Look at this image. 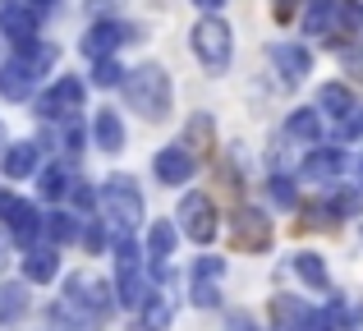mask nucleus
I'll use <instances>...</instances> for the list:
<instances>
[{
	"instance_id": "nucleus-1",
	"label": "nucleus",
	"mask_w": 363,
	"mask_h": 331,
	"mask_svg": "<svg viewBox=\"0 0 363 331\" xmlns=\"http://www.w3.org/2000/svg\"><path fill=\"white\" fill-rule=\"evenodd\" d=\"M55 64V46H23L18 55H9L0 64V97L5 101H28L37 92V79Z\"/></svg>"
},
{
	"instance_id": "nucleus-2",
	"label": "nucleus",
	"mask_w": 363,
	"mask_h": 331,
	"mask_svg": "<svg viewBox=\"0 0 363 331\" xmlns=\"http://www.w3.org/2000/svg\"><path fill=\"white\" fill-rule=\"evenodd\" d=\"M124 97L143 120H166L170 116V74L161 64H138L124 74Z\"/></svg>"
},
{
	"instance_id": "nucleus-3",
	"label": "nucleus",
	"mask_w": 363,
	"mask_h": 331,
	"mask_svg": "<svg viewBox=\"0 0 363 331\" xmlns=\"http://www.w3.org/2000/svg\"><path fill=\"white\" fill-rule=\"evenodd\" d=\"M101 207H106V225H116V240L143 225V193L129 175H111L101 184Z\"/></svg>"
},
{
	"instance_id": "nucleus-4",
	"label": "nucleus",
	"mask_w": 363,
	"mask_h": 331,
	"mask_svg": "<svg viewBox=\"0 0 363 331\" xmlns=\"http://www.w3.org/2000/svg\"><path fill=\"white\" fill-rule=\"evenodd\" d=\"M116 271H120V281H116L120 304L124 308H143L152 295H147V276H143V253H138V244H133L129 235L116 240Z\"/></svg>"
},
{
	"instance_id": "nucleus-5",
	"label": "nucleus",
	"mask_w": 363,
	"mask_h": 331,
	"mask_svg": "<svg viewBox=\"0 0 363 331\" xmlns=\"http://www.w3.org/2000/svg\"><path fill=\"white\" fill-rule=\"evenodd\" d=\"M189 42H194L198 60H203L207 69H216V74H221L225 64H230V23H225V18H216V14L198 18V23H194V33H189Z\"/></svg>"
},
{
	"instance_id": "nucleus-6",
	"label": "nucleus",
	"mask_w": 363,
	"mask_h": 331,
	"mask_svg": "<svg viewBox=\"0 0 363 331\" xmlns=\"http://www.w3.org/2000/svg\"><path fill=\"white\" fill-rule=\"evenodd\" d=\"M65 304H69L74 313H83V318H101L111 308V286L101 276L79 271V276H69V286H65Z\"/></svg>"
},
{
	"instance_id": "nucleus-7",
	"label": "nucleus",
	"mask_w": 363,
	"mask_h": 331,
	"mask_svg": "<svg viewBox=\"0 0 363 331\" xmlns=\"http://www.w3.org/2000/svg\"><path fill=\"white\" fill-rule=\"evenodd\" d=\"M179 225H184V235L194 244H207L216 235V207H212V198L207 193H184V203H179Z\"/></svg>"
},
{
	"instance_id": "nucleus-8",
	"label": "nucleus",
	"mask_w": 363,
	"mask_h": 331,
	"mask_svg": "<svg viewBox=\"0 0 363 331\" xmlns=\"http://www.w3.org/2000/svg\"><path fill=\"white\" fill-rule=\"evenodd\" d=\"M79 101H83V83L79 79H55L51 88L37 97V116L42 120H69V116H79Z\"/></svg>"
},
{
	"instance_id": "nucleus-9",
	"label": "nucleus",
	"mask_w": 363,
	"mask_h": 331,
	"mask_svg": "<svg viewBox=\"0 0 363 331\" xmlns=\"http://www.w3.org/2000/svg\"><path fill=\"white\" fill-rule=\"evenodd\" d=\"M0 216L9 221L14 240H23V244H33L37 230H46V216L37 212V203H28V198H9V193H5V203H0Z\"/></svg>"
},
{
	"instance_id": "nucleus-10",
	"label": "nucleus",
	"mask_w": 363,
	"mask_h": 331,
	"mask_svg": "<svg viewBox=\"0 0 363 331\" xmlns=\"http://www.w3.org/2000/svg\"><path fill=\"white\" fill-rule=\"evenodd\" d=\"M124 42H129V28H124V23H111V18H106V23H92V28H88V37H83V51H88L92 60H116V51H120Z\"/></svg>"
},
{
	"instance_id": "nucleus-11",
	"label": "nucleus",
	"mask_w": 363,
	"mask_h": 331,
	"mask_svg": "<svg viewBox=\"0 0 363 331\" xmlns=\"http://www.w3.org/2000/svg\"><path fill=\"white\" fill-rule=\"evenodd\" d=\"M221 276H225V258H198L194 262V304L198 308H216Z\"/></svg>"
},
{
	"instance_id": "nucleus-12",
	"label": "nucleus",
	"mask_w": 363,
	"mask_h": 331,
	"mask_svg": "<svg viewBox=\"0 0 363 331\" xmlns=\"http://www.w3.org/2000/svg\"><path fill=\"white\" fill-rule=\"evenodd\" d=\"M0 37H9L18 51H23V46H33L37 42V9L5 5V9H0Z\"/></svg>"
},
{
	"instance_id": "nucleus-13",
	"label": "nucleus",
	"mask_w": 363,
	"mask_h": 331,
	"mask_svg": "<svg viewBox=\"0 0 363 331\" xmlns=\"http://www.w3.org/2000/svg\"><path fill=\"white\" fill-rule=\"evenodd\" d=\"M272 64L281 69L285 83H303V79H308V69H313L308 51H303V46H294V42H276L272 46Z\"/></svg>"
},
{
	"instance_id": "nucleus-14",
	"label": "nucleus",
	"mask_w": 363,
	"mask_h": 331,
	"mask_svg": "<svg viewBox=\"0 0 363 331\" xmlns=\"http://www.w3.org/2000/svg\"><path fill=\"white\" fill-rule=\"evenodd\" d=\"M152 170H157V179H161V184H184V179L194 175V157L184 152V143L161 147V152H157V162H152Z\"/></svg>"
},
{
	"instance_id": "nucleus-15",
	"label": "nucleus",
	"mask_w": 363,
	"mask_h": 331,
	"mask_svg": "<svg viewBox=\"0 0 363 331\" xmlns=\"http://www.w3.org/2000/svg\"><path fill=\"white\" fill-rule=\"evenodd\" d=\"M230 235H235L240 249H267V244H272V225H267V216L248 212V207L230 221Z\"/></svg>"
},
{
	"instance_id": "nucleus-16",
	"label": "nucleus",
	"mask_w": 363,
	"mask_h": 331,
	"mask_svg": "<svg viewBox=\"0 0 363 331\" xmlns=\"http://www.w3.org/2000/svg\"><path fill=\"white\" fill-rule=\"evenodd\" d=\"M170 318H175V295H170V290H152V299L143 304L138 331H166Z\"/></svg>"
},
{
	"instance_id": "nucleus-17",
	"label": "nucleus",
	"mask_w": 363,
	"mask_h": 331,
	"mask_svg": "<svg viewBox=\"0 0 363 331\" xmlns=\"http://www.w3.org/2000/svg\"><path fill=\"white\" fill-rule=\"evenodd\" d=\"M340 170H345V152H336V147H318V152L303 162L299 175L303 179H336Z\"/></svg>"
},
{
	"instance_id": "nucleus-18",
	"label": "nucleus",
	"mask_w": 363,
	"mask_h": 331,
	"mask_svg": "<svg viewBox=\"0 0 363 331\" xmlns=\"http://www.w3.org/2000/svg\"><path fill=\"white\" fill-rule=\"evenodd\" d=\"M55 271H60V258H55V249H46V244H42V249H28V253H23V276H28V281L46 286Z\"/></svg>"
},
{
	"instance_id": "nucleus-19",
	"label": "nucleus",
	"mask_w": 363,
	"mask_h": 331,
	"mask_svg": "<svg viewBox=\"0 0 363 331\" xmlns=\"http://www.w3.org/2000/svg\"><path fill=\"white\" fill-rule=\"evenodd\" d=\"M92 138H97V147H106V152H120L124 147V120L116 111H97V120H92Z\"/></svg>"
},
{
	"instance_id": "nucleus-20",
	"label": "nucleus",
	"mask_w": 363,
	"mask_h": 331,
	"mask_svg": "<svg viewBox=\"0 0 363 331\" xmlns=\"http://www.w3.org/2000/svg\"><path fill=\"white\" fill-rule=\"evenodd\" d=\"M175 240H179V230L170 221H152L147 225V258L152 262H166L170 253H175Z\"/></svg>"
},
{
	"instance_id": "nucleus-21",
	"label": "nucleus",
	"mask_w": 363,
	"mask_h": 331,
	"mask_svg": "<svg viewBox=\"0 0 363 331\" xmlns=\"http://www.w3.org/2000/svg\"><path fill=\"white\" fill-rule=\"evenodd\" d=\"M318 106L331 111L336 120H350V116L359 111V106H354V92H350L345 83H327V88H322V97H318Z\"/></svg>"
},
{
	"instance_id": "nucleus-22",
	"label": "nucleus",
	"mask_w": 363,
	"mask_h": 331,
	"mask_svg": "<svg viewBox=\"0 0 363 331\" xmlns=\"http://www.w3.org/2000/svg\"><path fill=\"white\" fill-rule=\"evenodd\" d=\"M0 170H5L9 179L33 175V170H37V143H14V147L5 152V162H0Z\"/></svg>"
},
{
	"instance_id": "nucleus-23",
	"label": "nucleus",
	"mask_w": 363,
	"mask_h": 331,
	"mask_svg": "<svg viewBox=\"0 0 363 331\" xmlns=\"http://www.w3.org/2000/svg\"><path fill=\"white\" fill-rule=\"evenodd\" d=\"M294 276H299L303 286H313V290H327L331 286V276H327V267H322L318 253H294Z\"/></svg>"
},
{
	"instance_id": "nucleus-24",
	"label": "nucleus",
	"mask_w": 363,
	"mask_h": 331,
	"mask_svg": "<svg viewBox=\"0 0 363 331\" xmlns=\"http://www.w3.org/2000/svg\"><path fill=\"white\" fill-rule=\"evenodd\" d=\"M285 129H290V138H299V143H318L322 138V116L318 111H294Z\"/></svg>"
},
{
	"instance_id": "nucleus-25",
	"label": "nucleus",
	"mask_w": 363,
	"mask_h": 331,
	"mask_svg": "<svg viewBox=\"0 0 363 331\" xmlns=\"http://www.w3.org/2000/svg\"><path fill=\"white\" fill-rule=\"evenodd\" d=\"M79 225L83 221H74L69 212H51L46 216V240L51 244H69V240H79Z\"/></svg>"
},
{
	"instance_id": "nucleus-26",
	"label": "nucleus",
	"mask_w": 363,
	"mask_h": 331,
	"mask_svg": "<svg viewBox=\"0 0 363 331\" xmlns=\"http://www.w3.org/2000/svg\"><path fill=\"white\" fill-rule=\"evenodd\" d=\"M28 308V295H23V286H0V327H9L18 313Z\"/></svg>"
},
{
	"instance_id": "nucleus-27",
	"label": "nucleus",
	"mask_w": 363,
	"mask_h": 331,
	"mask_svg": "<svg viewBox=\"0 0 363 331\" xmlns=\"http://www.w3.org/2000/svg\"><path fill=\"white\" fill-rule=\"evenodd\" d=\"M37 184H42V198H60L65 189H69V170L65 166H46L42 175H37Z\"/></svg>"
},
{
	"instance_id": "nucleus-28",
	"label": "nucleus",
	"mask_w": 363,
	"mask_h": 331,
	"mask_svg": "<svg viewBox=\"0 0 363 331\" xmlns=\"http://www.w3.org/2000/svg\"><path fill=\"white\" fill-rule=\"evenodd\" d=\"M336 23L345 28V33H359L363 28V5L359 0H336Z\"/></svg>"
},
{
	"instance_id": "nucleus-29",
	"label": "nucleus",
	"mask_w": 363,
	"mask_h": 331,
	"mask_svg": "<svg viewBox=\"0 0 363 331\" xmlns=\"http://www.w3.org/2000/svg\"><path fill=\"white\" fill-rule=\"evenodd\" d=\"M92 83L97 88H116V83H124V69L116 60H97V69H92Z\"/></svg>"
},
{
	"instance_id": "nucleus-30",
	"label": "nucleus",
	"mask_w": 363,
	"mask_h": 331,
	"mask_svg": "<svg viewBox=\"0 0 363 331\" xmlns=\"http://www.w3.org/2000/svg\"><path fill=\"white\" fill-rule=\"evenodd\" d=\"M359 212H363V193H354V189L331 203V216H359Z\"/></svg>"
},
{
	"instance_id": "nucleus-31",
	"label": "nucleus",
	"mask_w": 363,
	"mask_h": 331,
	"mask_svg": "<svg viewBox=\"0 0 363 331\" xmlns=\"http://www.w3.org/2000/svg\"><path fill=\"white\" fill-rule=\"evenodd\" d=\"M65 147H69V152H79V147H83V120L79 116L65 120Z\"/></svg>"
},
{
	"instance_id": "nucleus-32",
	"label": "nucleus",
	"mask_w": 363,
	"mask_h": 331,
	"mask_svg": "<svg viewBox=\"0 0 363 331\" xmlns=\"http://www.w3.org/2000/svg\"><path fill=\"white\" fill-rule=\"evenodd\" d=\"M272 198L281 207H294V189H290V179H272Z\"/></svg>"
},
{
	"instance_id": "nucleus-33",
	"label": "nucleus",
	"mask_w": 363,
	"mask_h": 331,
	"mask_svg": "<svg viewBox=\"0 0 363 331\" xmlns=\"http://www.w3.org/2000/svg\"><path fill=\"white\" fill-rule=\"evenodd\" d=\"M225 331H257V322L248 313H230V322H225Z\"/></svg>"
},
{
	"instance_id": "nucleus-34",
	"label": "nucleus",
	"mask_w": 363,
	"mask_h": 331,
	"mask_svg": "<svg viewBox=\"0 0 363 331\" xmlns=\"http://www.w3.org/2000/svg\"><path fill=\"white\" fill-rule=\"evenodd\" d=\"M69 193H74V203H79V207H92V189L83 184V179H74V189H69Z\"/></svg>"
},
{
	"instance_id": "nucleus-35",
	"label": "nucleus",
	"mask_w": 363,
	"mask_h": 331,
	"mask_svg": "<svg viewBox=\"0 0 363 331\" xmlns=\"http://www.w3.org/2000/svg\"><path fill=\"white\" fill-rule=\"evenodd\" d=\"M83 244H88V249H101V244H106V235H101V225H88V235H83Z\"/></svg>"
},
{
	"instance_id": "nucleus-36",
	"label": "nucleus",
	"mask_w": 363,
	"mask_h": 331,
	"mask_svg": "<svg viewBox=\"0 0 363 331\" xmlns=\"http://www.w3.org/2000/svg\"><path fill=\"white\" fill-rule=\"evenodd\" d=\"M345 134H350V138H354V134H363V106H359V111H354V116H350V120H345Z\"/></svg>"
},
{
	"instance_id": "nucleus-37",
	"label": "nucleus",
	"mask_w": 363,
	"mask_h": 331,
	"mask_svg": "<svg viewBox=\"0 0 363 331\" xmlns=\"http://www.w3.org/2000/svg\"><path fill=\"white\" fill-rule=\"evenodd\" d=\"M198 9H221V0H194Z\"/></svg>"
},
{
	"instance_id": "nucleus-38",
	"label": "nucleus",
	"mask_w": 363,
	"mask_h": 331,
	"mask_svg": "<svg viewBox=\"0 0 363 331\" xmlns=\"http://www.w3.org/2000/svg\"><path fill=\"white\" fill-rule=\"evenodd\" d=\"M0 143H5V129H0Z\"/></svg>"
}]
</instances>
